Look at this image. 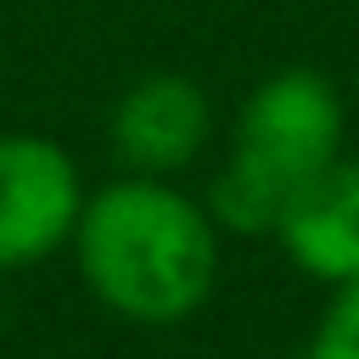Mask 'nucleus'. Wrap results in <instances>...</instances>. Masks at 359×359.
Here are the masks:
<instances>
[{
  "label": "nucleus",
  "instance_id": "nucleus-1",
  "mask_svg": "<svg viewBox=\"0 0 359 359\" xmlns=\"http://www.w3.org/2000/svg\"><path fill=\"white\" fill-rule=\"evenodd\" d=\"M79 280L129 325L191 320L219 280V224L163 174H129L84 196L73 224Z\"/></svg>",
  "mask_w": 359,
  "mask_h": 359
},
{
  "label": "nucleus",
  "instance_id": "nucleus-2",
  "mask_svg": "<svg viewBox=\"0 0 359 359\" xmlns=\"http://www.w3.org/2000/svg\"><path fill=\"white\" fill-rule=\"evenodd\" d=\"M342 157V95L314 67L269 73L236 112L230 157L208 185V219L230 236H269L280 208Z\"/></svg>",
  "mask_w": 359,
  "mask_h": 359
},
{
  "label": "nucleus",
  "instance_id": "nucleus-3",
  "mask_svg": "<svg viewBox=\"0 0 359 359\" xmlns=\"http://www.w3.org/2000/svg\"><path fill=\"white\" fill-rule=\"evenodd\" d=\"M84 208L79 163L34 129L0 135V275L28 269L73 241Z\"/></svg>",
  "mask_w": 359,
  "mask_h": 359
},
{
  "label": "nucleus",
  "instance_id": "nucleus-4",
  "mask_svg": "<svg viewBox=\"0 0 359 359\" xmlns=\"http://www.w3.org/2000/svg\"><path fill=\"white\" fill-rule=\"evenodd\" d=\"M213 129L208 95L185 73H146L112 107V151L129 174H180Z\"/></svg>",
  "mask_w": 359,
  "mask_h": 359
},
{
  "label": "nucleus",
  "instance_id": "nucleus-5",
  "mask_svg": "<svg viewBox=\"0 0 359 359\" xmlns=\"http://www.w3.org/2000/svg\"><path fill=\"white\" fill-rule=\"evenodd\" d=\"M269 236L303 275H314L325 286L353 280L359 275V163L337 157L331 168H320L280 208Z\"/></svg>",
  "mask_w": 359,
  "mask_h": 359
},
{
  "label": "nucleus",
  "instance_id": "nucleus-6",
  "mask_svg": "<svg viewBox=\"0 0 359 359\" xmlns=\"http://www.w3.org/2000/svg\"><path fill=\"white\" fill-rule=\"evenodd\" d=\"M309 359H359V275L331 286V303L309 337Z\"/></svg>",
  "mask_w": 359,
  "mask_h": 359
}]
</instances>
